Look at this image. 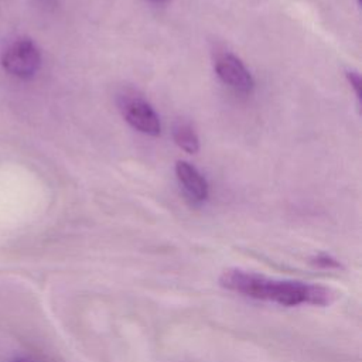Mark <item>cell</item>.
Segmentation results:
<instances>
[{
	"label": "cell",
	"mask_w": 362,
	"mask_h": 362,
	"mask_svg": "<svg viewBox=\"0 0 362 362\" xmlns=\"http://www.w3.org/2000/svg\"><path fill=\"white\" fill-rule=\"evenodd\" d=\"M219 283L229 291L255 300L273 301L281 305H328L334 301V291L320 284L297 280L270 279L263 274L242 269H228Z\"/></svg>",
	"instance_id": "6da1fadb"
},
{
	"label": "cell",
	"mask_w": 362,
	"mask_h": 362,
	"mask_svg": "<svg viewBox=\"0 0 362 362\" xmlns=\"http://www.w3.org/2000/svg\"><path fill=\"white\" fill-rule=\"evenodd\" d=\"M117 106L124 120L133 129L148 136L160 134L161 123L158 115L140 95L134 92H123L117 98Z\"/></svg>",
	"instance_id": "7a4b0ae2"
},
{
	"label": "cell",
	"mask_w": 362,
	"mask_h": 362,
	"mask_svg": "<svg viewBox=\"0 0 362 362\" xmlns=\"http://www.w3.org/2000/svg\"><path fill=\"white\" fill-rule=\"evenodd\" d=\"M1 65L17 78H31L41 65L40 49L30 38H18L10 42L1 52Z\"/></svg>",
	"instance_id": "3957f363"
},
{
	"label": "cell",
	"mask_w": 362,
	"mask_h": 362,
	"mask_svg": "<svg viewBox=\"0 0 362 362\" xmlns=\"http://www.w3.org/2000/svg\"><path fill=\"white\" fill-rule=\"evenodd\" d=\"M215 72L218 78L239 93H250L255 88L253 76L243 62L233 54L223 52L215 58Z\"/></svg>",
	"instance_id": "277c9868"
},
{
	"label": "cell",
	"mask_w": 362,
	"mask_h": 362,
	"mask_svg": "<svg viewBox=\"0 0 362 362\" xmlns=\"http://www.w3.org/2000/svg\"><path fill=\"white\" fill-rule=\"evenodd\" d=\"M175 174L185 194L195 202H202L208 198V184L198 170L187 161H177Z\"/></svg>",
	"instance_id": "5b68a950"
},
{
	"label": "cell",
	"mask_w": 362,
	"mask_h": 362,
	"mask_svg": "<svg viewBox=\"0 0 362 362\" xmlns=\"http://www.w3.org/2000/svg\"><path fill=\"white\" fill-rule=\"evenodd\" d=\"M173 139L175 144L184 151L194 154L199 150V140L192 126L187 122L178 120L173 127Z\"/></svg>",
	"instance_id": "8992f818"
},
{
	"label": "cell",
	"mask_w": 362,
	"mask_h": 362,
	"mask_svg": "<svg viewBox=\"0 0 362 362\" xmlns=\"http://www.w3.org/2000/svg\"><path fill=\"white\" fill-rule=\"evenodd\" d=\"M346 78H348V81H349L351 86L354 88L356 98L361 100V98H362V96H361L362 81H361V76H359V74H358V72H354V71H349V72H346Z\"/></svg>",
	"instance_id": "52a82bcc"
},
{
	"label": "cell",
	"mask_w": 362,
	"mask_h": 362,
	"mask_svg": "<svg viewBox=\"0 0 362 362\" xmlns=\"http://www.w3.org/2000/svg\"><path fill=\"white\" fill-rule=\"evenodd\" d=\"M8 362H44V361L31 355H20V356H14Z\"/></svg>",
	"instance_id": "ba28073f"
},
{
	"label": "cell",
	"mask_w": 362,
	"mask_h": 362,
	"mask_svg": "<svg viewBox=\"0 0 362 362\" xmlns=\"http://www.w3.org/2000/svg\"><path fill=\"white\" fill-rule=\"evenodd\" d=\"M148 1H153V3H165L168 0H148Z\"/></svg>",
	"instance_id": "9c48e42d"
},
{
	"label": "cell",
	"mask_w": 362,
	"mask_h": 362,
	"mask_svg": "<svg viewBox=\"0 0 362 362\" xmlns=\"http://www.w3.org/2000/svg\"><path fill=\"white\" fill-rule=\"evenodd\" d=\"M358 1V4H361V0H356Z\"/></svg>",
	"instance_id": "30bf717a"
}]
</instances>
